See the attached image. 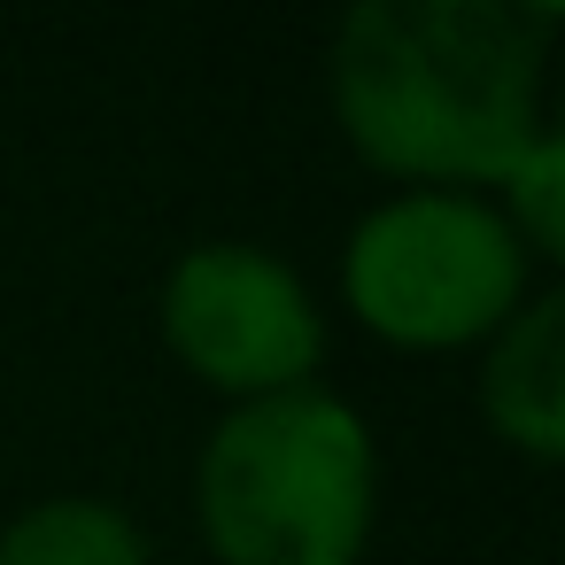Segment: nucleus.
Returning a JSON list of instances; mask_svg holds the SVG:
<instances>
[{
	"label": "nucleus",
	"mask_w": 565,
	"mask_h": 565,
	"mask_svg": "<svg viewBox=\"0 0 565 565\" xmlns=\"http://www.w3.org/2000/svg\"><path fill=\"white\" fill-rule=\"evenodd\" d=\"M550 0H364L341 24V117L395 171L503 179L534 140V63Z\"/></svg>",
	"instance_id": "obj_1"
},
{
	"label": "nucleus",
	"mask_w": 565,
	"mask_h": 565,
	"mask_svg": "<svg viewBox=\"0 0 565 565\" xmlns=\"http://www.w3.org/2000/svg\"><path fill=\"white\" fill-rule=\"evenodd\" d=\"M202 511L225 565H349L372 519L364 418L326 387L241 403L202 449Z\"/></svg>",
	"instance_id": "obj_2"
},
{
	"label": "nucleus",
	"mask_w": 565,
	"mask_h": 565,
	"mask_svg": "<svg viewBox=\"0 0 565 565\" xmlns=\"http://www.w3.org/2000/svg\"><path fill=\"white\" fill-rule=\"evenodd\" d=\"M349 295L395 341H457L519 295V241L472 194H403L356 225Z\"/></svg>",
	"instance_id": "obj_3"
},
{
	"label": "nucleus",
	"mask_w": 565,
	"mask_h": 565,
	"mask_svg": "<svg viewBox=\"0 0 565 565\" xmlns=\"http://www.w3.org/2000/svg\"><path fill=\"white\" fill-rule=\"evenodd\" d=\"M163 318H171V341L194 356V372L225 387L279 395V387H302V372L318 364V310L302 279L279 256L241 241L179 256L163 287Z\"/></svg>",
	"instance_id": "obj_4"
},
{
	"label": "nucleus",
	"mask_w": 565,
	"mask_h": 565,
	"mask_svg": "<svg viewBox=\"0 0 565 565\" xmlns=\"http://www.w3.org/2000/svg\"><path fill=\"white\" fill-rule=\"evenodd\" d=\"M488 411L503 434H519L526 449H557L565 441V302L542 295L495 349L488 364Z\"/></svg>",
	"instance_id": "obj_5"
},
{
	"label": "nucleus",
	"mask_w": 565,
	"mask_h": 565,
	"mask_svg": "<svg viewBox=\"0 0 565 565\" xmlns=\"http://www.w3.org/2000/svg\"><path fill=\"white\" fill-rule=\"evenodd\" d=\"M0 565H148V542L125 511L94 495H55L0 534Z\"/></svg>",
	"instance_id": "obj_6"
},
{
	"label": "nucleus",
	"mask_w": 565,
	"mask_h": 565,
	"mask_svg": "<svg viewBox=\"0 0 565 565\" xmlns=\"http://www.w3.org/2000/svg\"><path fill=\"white\" fill-rule=\"evenodd\" d=\"M557 179H565V148H557V132H542V140L503 171L511 210H519V225L534 233V248H557V233H565V217H557Z\"/></svg>",
	"instance_id": "obj_7"
}]
</instances>
